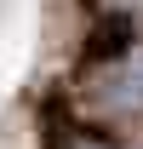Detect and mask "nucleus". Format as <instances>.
Returning <instances> with one entry per match:
<instances>
[{"label": "nucleus", "instance_id": "obj_1", "mask_svg": "<svg viewBox=\"0 0 143 149\" xmlns=\"http://www.w3.org/2000/svg\"><path fill=\"white\" fill-rule=\"evenodd\" d=\"M132 40H137V29H132V17L126 12H109V17H97L92 23V35L80 40V63L86 69H115L120 57H132Z\"/></svg>", "mask_w": 143, "mask_h": 149}, {"label": "nucleus", "instance_id": "obj_2", "mask_svg": "<svg viewBox=\"0 0 143 149\" xmlns=\"http://www.w3.org/2000/svg\"><path fill=\"white\" fill-rule=\"evenodd\" d=\"M97 103L103 115H143V52L115 63V74L97 86Z\"/></svg>", "mask_w": 143, "mask_h": 149}, {"label": "nucleus", "instance_id": "obj_3", "mask_svg": "<svg viewBox=\"0 0 143 149\" xmlns=\"http://www.w3.org/2000/svg\"><path fill=\"white\" fill-rule=\"evenodd\" d=\"M74 149H103V143H74Z\"/></svg>", "mask_w": 143, "mask_h": 149}]
</instances>
